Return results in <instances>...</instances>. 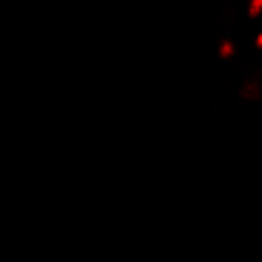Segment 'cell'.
<instances>
[{"label": "cell", "instance_id": "6da1fadb", "mask_svg": "<svg viewBox=\"0 0 262 262\" xmlns=\"http://www.w3.org/2000/svg\"><path fill=\"white\" fill-rule=\"evenodd\" d=\"M213 95L233 113L262 110V0H222L208 32Z\"/></svg>", "mask_w": 262, "mask_h": 262}]
</instances>
